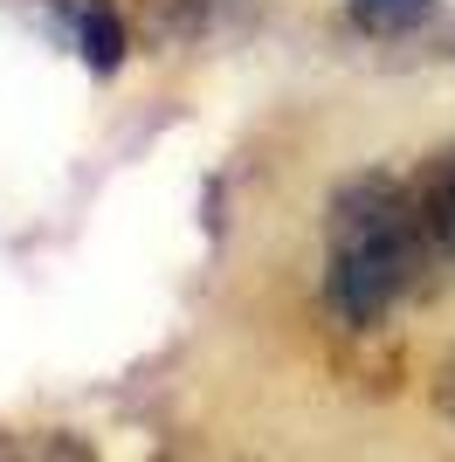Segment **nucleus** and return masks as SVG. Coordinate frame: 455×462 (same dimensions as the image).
Instances as JSON below:
<instances>
[{
    "mask_svg": "<svg viewBox=\"0 0 455 462\" xmlns=\"http://www.w3.org/2000/svg\"><path fill=\"white\" fill-rule=\"evenodd\" d=\"M435 270V242L421 228L414 187L394 173H352L324 208V304L339 325L373 331L386 310Z\"/></svg>",
    "mask_w": 455,
    "mask_h": 462,
    "instance_id": "nucleus-1",
    "label": "nucleus"
},
{
    "mask_svg": "<svg viewBox=\"0 0 455 462\" xmlns=\"http://www.w3.org/2000/svg\"><path fill=\"white\" fill-rule=\"evenodd\" d=\"M42 7L56 14V28L70 35V49L83 56L90 77H117V69H125L132 35H125V14H117L111 0H42Z\"/></svg>",
    "mask_w": 455,
    "mask_h": 462,
    "instance_id": "nucleus-2",
    "label": "nucleus"
},
{
    "mask_svg": "<svg viewBox=\"0 0 455 462\" xmlns=\"http://www.w3.org/2000/svg\"><path fill=\"white\" fill-rule=\"evenodd\" d=\"M407 187H414L421 228H428V242H435V263H455V145L435 152Z\"/></svg>",
    "mask_w": 455,
    "mask_h": 462,
    "instance_id": "nucleus-3",
    "label": "nucleus"
},
{
    "mask_svg": "<svg viewBox=\"0 0 455 462\" xmlns=\"http://www.w3.org/2000/svg\"><path fill=\"white\" fill-rule=\"evenodd\" d=\"M428 7H435V0H352V14H359L373 35H400V28H414V21H428Z\"/></svg>",
    "mask_w": 455,
    "mask_h": 462,
    "instance_id": "nucleus-4",
    "label": "nucleus"
},
{
    "mask_svg": "<svg viewBox=\"0 0 455 462\" xmlns=\"http://www.w3.org/2000/svg\"><path fill=\"white\" fill-rule=\"evenodd\" d=\"M435 407H441V414L455 421V346L441 352V366H435Z\"/></svg>",
    "mask_w": 455,
    "mask_h": 462,
    "instance_id": "nucleus-5",
    "label": "nucleus"
}]
</instances>
